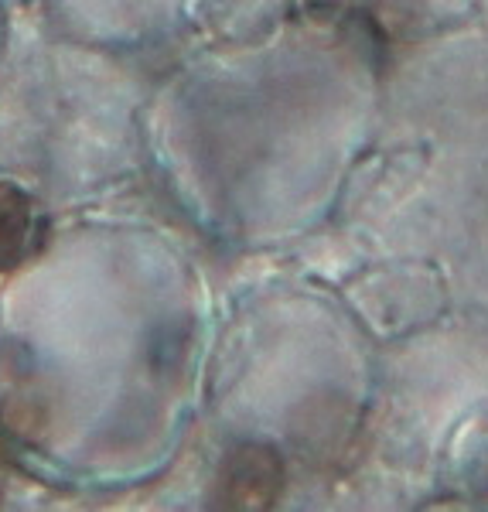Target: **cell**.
Listing matches in <instances>:
<instances>
[{
    "instance_id": "cell-1",
    "label": "cell",
    "mask_w": 488,
    "mask_h": 512,
    "mask_svg": "<svg viewBox=\"0 0 488 512\" xmlns=\"http://www.w3.org/2000/svg\"><path fill=\"white\" fill-rule=\"evenodd\" d=\"M284 489L280 454L267 444H243L226 458L219 472V506L226 509H267Z\"/></svg>"
},
{
    "instance_id": "cell-3",
    "label": "cell",
    "mask_w": 488,
    "mask_h": 512,
    "mask_svg": "<svg viewBox=\"0 0 488 512\" xmlns=\"http://www.w3.org/2000/svg\"><path fill=\"white\" fill-rule=\"evenodd\" d=\"M345 7H349V0H304V11H308L314 21H335Z\"/></svg>"
},
{
    "instance_id": "cell-2",
    "label": "cell",
    "mask_w": 488,
    "mask_h": 512,
    "mask_svg": "<svg viewBox=\"0 0 488 512\" xmlns=\"http://www.w3.org/2000/svg\"><path fill=\"white\" fill-rule=\"evenodd\" d=\"M41 229H45V219H41L35 198L21 192L18 185L0 181V274L21 267L35 253Z\"/></svg>"
},
{
    "instance_id": "cell-4",
    "label": "cell",
    "mask_w": 488,
    "mask_h": 512,
    "mask_svg": "<svg viewBox=\"0 0 488 512\" xmlns=\"http://www.w3.org/2000/svg\"><path fill=\"white\" fill-rule=\"evenodd\" d=\"M0 485H4V472H0Z\"/></svg>"
}]
</instances>
